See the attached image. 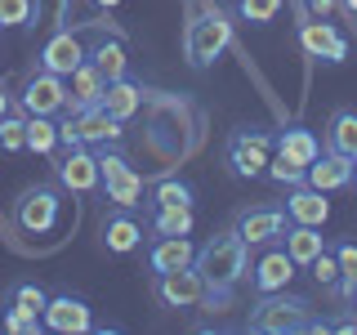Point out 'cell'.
<instances>
[{
  "label": "cell",
  "instance_id": "cell-1",
  "mask_svg": "<svg viewBox=\"0 0 357 335\" xmlns=\"http://www.w3.org/2000/svg\"><path fill=\"white\" fill-rule=\"evenodd\" d=\"M192 268L201 273V282H206V304L201 308L223 313V308H232V290L250 277V246H245L232 228H223L206 246H197Z\"/></svg>",
  "mask_w": 357,
  "mask_h": 335
},
{
  "label": "cell",
  "instance_id": "cell-2",
  "mask_svg": "<svg viewBox=\"0 0 357 335\" xmlns=\"http://www.w3.org/2000/svg\"><path fill=\"white\" fill-rule=\"evenodd\" d=\"M245 331H259V335L326 331V318L312 313L308 295H295V290H268V295H255L250 318H245Z\"/></svg>",
  "mask_w": 357,
  "mask_h": 335
},
{
  "label": "cell",
  "instance_id": "cell-3",
  "mask_svg": "<svg viewBox=\"0 0 357 335\" xmlns=\"http://www.w3.org/2000/svg\"><path fill=\"white\" fill-rule=\"evenodd\" d=\"M228 45H232V22H228V14H223L219 5H206V9H197V14L188 18V27H183V59H188L192 72L215 67L223 54H228Z\"/></svg>",
  "mask_w": 357,
  "mask_h": 335
},
{
  "label": "cell",
  "instance_id": "cell-4",
  "mask_svg": "<svg viewBox=\"0 0 357 335\" xmlns=\"http://www.w3.org/2000/svg\"><path fill=\"white\" fill-rule=\"evenodd\" d=\"M63 215V188L59 184H27L14 197V228L27 237H45Z\"/></svg>",
  "mask_w": 357,
  "mask_h": 335
},
{
  "label": "cell",
  "instance_id": "cell-5",
  "mask_svg": "<svg viewBox=\"0 0 357 335\" xmlns=\"http://www.w3.org/2000/svg\"><path fill=\"white\" fill-rule=\"evenodd\" d=\"M273 156V134L268 130H232L223 143V165L232 179H259Z\"/></svg>",
  "mask_w": 357,
  "mask_h": 335
},
{
  "label": "cell",
  "instance_id": "cell-6",
  "mask_svg": "<svg viewBox=\"0 0 357 335\" xmlns=\"http://www.w3.org/2000/svg\"><path fill=\"white\" fill-rule=\"evenodd\" d=\"M54 184L72 197H89L103 188V174H98V156L89 143H76V148H63L54 156Z\"/></svg>",
  "mask_w": 357,
  "mask_h": 335
},
{
  "label": "cell",
  "instance_id": "cell-7",
  "mask_svg": "<svg viewBox=\"0 0 357 335\" xmlns=\"http://www.w3.org/2000/svg\"><path fill=\"white\" fill-rule=\"evenodd\" d=\"M286 206H241L232 215V232L250 246V251H264V246H277L286 232Z\"/></svg>",
  "mask_w": 357,
  "mask_h": 335
},
{
  "label": "cell",
  "instance_id": "cell-8",
  "mask_svg": "<svg viewBox=\"0 0 357 335\" xmlns=\"http://www.w3.org/2000/svg\"><path fill=\"white\" fill-rule=\"evenodd\" d=\"M152 295L161 308H201L206 304V282H201V273L192 264L188 268H174V273H152Z\"/></svg>",
  "mask_w": 357,
  "mask_h": 335
},
{
  "label": "cell",
  "instance_id": "cell-9",
  "mask_svg": "<svg viewBox=\"0 0 357 335\" xmlns=\"http://www.w3.org/2000/svg\"><path fill=\"white\" fill-rule=\"evenodd\" d=\"M67 107V81L54 72H45V67H36V72L22 81V94H18V112H27V117H63Z\"/></svg>",
  "mask_w": 357,
  "mask_h": 335
},
{
  "label": "cell",
  "instance_id": "cell-10",
  "mask_svg": "<svg viewBox=\"0 0 357 335\" xmlns=\"http://www.w3.org/2000/svg\"><path fill=\"white\" fill-rule=\"evenodd\" d=\"M40 322H45V331H59V335H85V331H94V308L81 295L63 290V295H50Z\"/></svg>",
  "mask_w": 357,
  "mask_h": 335
},
{
  "label": "cell",
  "instance_id": "cell-11",
  "mask_svg": "<svg viewBox=\"0 0 357 335\" xmlns=\"http://www.w3.org/2000/svg\"><path fill=\"white\" fill-rule=\"evenodd\" d=\"M85 59H89V45L81 40V31H72V27H59L50 40L40 45V67H45V72H54V76H63V81Z\"/></svg>",
  "mask_w": 357,
  "mask_h": 335
},
{
  "label": "cell",
  "instance_id": "cell-12",
  "mask_svg": "<svg viewBox=\"0 0 357 335\" xmlns=\"http://www.w3.org/2000/svg\"><path fill=\"white\" fill-rule=\"evenodd\" d=\"M299 50H304L308 59H317V63H344V59H349V40L335 31L331 18L299 22Z\"/></svg>",
  "mask_w": 357,
  "mask_h": 335
},
{
  "label": "cell",
  "instance_id": "cell-13",
  "mask_svg": "<svg viewBox=\"0 0 357 335\" xmlns=\"http://www.w3.org/2000/svg\"><path fill=\"white\" fill-rule=\"evenodd\" d=\"M295 260L286 255V246L277 241V246H264L259 251V260L250 264V290L255 295H268V290H286L290 286V277H295Z\"/></svg>",
  "mask_w": 357,
  "mask_h": 335
},
{
  "label": "cell",
  "instance_id": "cell-14",
  "mask_svg": "<svg viewBox=\"0 0 357 335\" xmlns=\"http://www.w3.org/2000/svg\"><path fill=\"white\" fill-rule=\"evenodd\" d=\"M63 117L76 126V139L89 143V148H103V143H121V139H126V121L107 117L103 103L81 107V112H63Z\"/></svg>",
  "mask_w": 357,
  "mask_h": 335
},
{
  "label": "cell",
  "instance_id": "cell-15",
  "mask_svg": "<svg viewBox=\"0 0 357 335\" xmlns=\"http://www.w3.org/2000/svg\"><path fill=\"white\" fill-rule=\"evenodd\" d=\"M98 232H103V251H107V255H134V251L143 246V223L134 219L126 206L112 210Z\"/></svg>",
  "mask_w": 357,
  "mask_h": 335
},
{
  "label": "cell",
  "instance_id": "cell-16",
  "mask_svg": "<svg viewBox=\"0 0 357 335\" xmlns=\"http://www.w3.org/2000/svg\"><path fill=\"white\" fill-rule=\"evenodd\" d=\"M286 219L290 223H312V228H321V223L331 219V201H326V193H317L312 184H295L286 193Z\"/></svg>",
  "mask_w": 357,
  "mask_h": 335
},
{
  "label": "cell",
  "instance_id": "cell-17",
  "mask_svg": "<svg viewBox=\"0 0 357 335\" xmlns=\"http://www.w3.org/2000/svg\"><path fill=\"white\" fill-rule=\"evenodd\" d=\"M103 94H107V76L98 72L94 63H81L72 76H67V107L63 112H81V107H94V103H103Z\"/></svg>",
  "mask_w": 357,
  "mask_h": 335
},
{
  "label": "cell",
  "instance_id": "cell-18",
  "mask_svg": "<svg viewBox=\"0 0 357 335\" xmlns=\"http://www.w3.org/2000/svg\"><path fill=\"white\" fill-rule=\"evenodd\" d=\"M308 184L317 188V193H344V188H353V156H340V152H321L317 161L308 165Z\"/></svg>",
  "mask_w": 357,
  "mask_h": 335
},
{
  "label": "cell",
  "instance_id": "cell-19",
  "mask_svg": "<svg viewBox=\"0 0 357 335\" xmlns=\"http://www.w3.org/2000/svg\"><path fill=\"white\" fill-rule=\"evenodd\" d=\"M98 31V40L89 45V63L98 67V72L107 76V81H121V76H130V59H126V36H103L107 27H94Z\"/></svg>",
  "mask_w": 357,
  "mask_h": 335
},
{
  "label": "cell",
  "instance_id": "cell-20",
  "mask_svg": "<svg viewBox=\"0 0 357 335\" xmlns=\"http://www.w3.org/2000/svg\"><path fill=\"white\" fill-rule=\"evenodd\" d=\"M197 260V246L188 237H156L148 246V273H174Z\"/></svg>",
  "mask_w": 357,
  "mask_h": 335
},
{
  "label": "cell",
  "instance_id": "cell-21",
  "mask_svg": "<svg viewBox=\"0 0 357 335\" xmlns=\"http://www.w3.org/2000/svg\"><path fill=\"white\" fill-rule=\"evenodd\" d=\"M282 246H286V255H290L299 268H308L321 251H326V237H321V228H312V223H286Z\"/></svg>",
  "mask_w": 357,
  "mask_h": 335
},
{
  "label": "cell",
  "instance_id": "cell-22",
  "mask_svg": "<svg viewBox=\"0 0 357 335\" xmlns=\"http://www.w3.org/2000/svg\"><path fill=\"white\" fill-rule=\"evenodd\" d=\"M148 228L152 237H192L197 215L192 206H148Z\"/></svg>",
  "mask_w": 357,
  "mask_h": 335
},
{
  "label": "cell",
  "instance_id": "cell-23",
  "mask_svg": "<svg viewBox=\"0 0 357 335\" xmlns=\"http://www.w3.org/2000/svg\"><path fill=\"white\" fill-rule=\"evenodd\" d=\"M273 152H286V156H295L299 165H312L321 156V143H317V134L304 130V126H286V130L273 134Z\"/></svg>",
  "mask_w": 357,
  "mask_h": 335
},
{
  "label": "cell",
  "instance_id": "cell-24",
  "mask_svg": "<svg viewBox=\"0 0 357 335\" xmlns=\"http://www.w3.org/2000/svg\"><path fill=\"white\" fill-rule=\"evenodd\" d=\"M326 152L353 156L357 161V112L353 107H335L326 121Z\"/></svg>",
  "mask_w": 357,
  "mask_h": 335
},
{
  "label": "cell",
  "instance_id": "cell-25",
  "mask_svg": "<svg viewBox=\"0 0 357 335\" xmlns=\"http://www.w3.org/2000/svg\"><path fill=\"white\" fill-rule=\"evenodd\" d=\"M103 193H107L112 206L134 210V206H143V193H148V184H143V174L134 170V165H126V170H116V174L103 179Z\"/></svg>",
  "mask_w": 357,
  "mask_h": 335
},
{
  "label": "cell",
  "instance_id": "cell-26",
  "mask_svg": "<svg viewBox=\"0 0 357 335\" xmlns=\"http://www.w3.org/2000/svg\"><path fill=\"white\" fill-rule=\"evenodd\" d=\"M148 206H192V184L178 174H161L148 184V193H143V210Z\"/></svg>",
  "mask_w": 357,
  "mask_h": 335
},
{
  "label": "cell",
  "instance_id": "cell-27",
  "mask_svg": "<svg viewBox=\"0 0 357 335\" xmlns=\"http://www.w3.org/2000/svg\"><path fill=\"white\" fill-rule=\"evenodd\" d=\"M103 107H107V117H116V121H130L134 112L143 107V85H134L130 76H121V81H107Z\"/></svg>",
  "mask_w": 357,
  "mask_h": 335
},
{
  "label": "cell",
  "instance_id": "cell-28",
  "mask_svg": "<svg viewBox=\"0 0 357 335\" xmlns=\"http://www.w3.org/2000/svg\"><path fill=\"white\" fill-rule=\"evenodd\" d=\"M59 148V117H27V152L54 156Z\"/></svg>",
  "mask_w": 357,
  "mask_h": 335
},
{
  "label": "cell",
  "instance_id": "cell-29",
  "mask_svg": "<svg viewBox=\"0 0 357 335\" xmlns=\"http://www.w3.org/2000/svg\"><path fill=\"white\" fill-rule=\"evenodd\" d=\"M45 304H50V295H45L36 282H14L5 290V308H18V313H27V318H40Z\"/></svg>",
  "mask_w": 357,
  "mask_h": 335
},
{
  "label": "cell",
  "instance_id": "cell-30",
  "mask_svg": "<svg viewBox=\"0 0 357 335\" xmlns=\"http://www.w3.org/2000/svg\"><path fill=\"white\" fill-rule=\"evenodd\" d=\"M335 260H340V290L335 295H344L353 304V295H357V241H335Z\"/></svg>",
  "mask_w": 357,
  "mask_h": 335
},
{
  "label": "cell",
  "instance_id": "cell-31",
  "mask_svg": "<svg viewBox=\"0 0 357 335\" xmlns=\"http://www.w3.org/2000/svg\"><path fill=\"white\" fill-rule=\"evenodd\" d=\"M273 184H282V188H295V184H308V165H299L295 156H286V152H273L268 156V170H264Z\"/></svg>",
  "mask_w": 357,
  "mask_h": 335
},
{
  "label": "cell",
  "instance_id": "cell-32",
  "mask_svg": "<svg viewBox=\"0 0 357 335\" xmlns=\"http://www.w3.org/2000/svg\"><path fill=\"white\" fill-rule=\"evenodd\" d=\"M232 14L245 27H268V22L282 14V0H232Z\"/></svg>",
  "mask_w": 357,
  "mask_h": 335
},
{
  "label": "cell",
  "instance_id": "cell-33",
  "mask_svg": "<svg viewBox=\"0 0 357 335\" xmlns=\"http://www.w3.org/2000/svg\"><path fill=\"white\" fill-rule=\"evenodd\" d=\"M0 148L5 152H27V112L0 117Z\"/></svg>",
  "mask_w": 357,
  "mask_h": 335
},
{
  "label": "cell",
  "instance_id": "cell-34",
  "mask_svg": "<svg viewBox=\"0 0 357 335\" xmlns=\"http://www.w3.org/2000/svg\"><path fill=\"white\" fill-rule=\"evenodd\" d=\"M36 0H0V27H31Z\"/></svg>",
  "mask_w": 357,
  "mask_h": 335
},
{
  "label": "cell",
  "instance_id": "cell-35",
  "mask_svg": "<svg viewBox=\"0 0 357 335\" xmlns=\"http://www.w3.org/2000/svg\"><path fill=\"white\" fill-rule=\"evenodd\" d=\"M308 268H312V277H317L326 290H340V260H335V246H326Z\"/></svg>",
  "mask_w": 357,
  "mask_h": 335
},
{
  "label": "cell",
  "instance_id": "cell-36",
  "mask_svg": "<svg viewBox=\"0 0 357 335\" xmlns=\"http://www.w3.org/2000/svg\"><path fill=\"white\" fill-rule=\"evenodd\" d=\"M0 327H5L9 335H36V331H45V322L27 318V313H18V308H5L0 313Z\"/></svg>",
  "mask_w": 357,
  "mask_h": 335
},
{
  "label": "cell",
  "instance_id": "cell-37",
  "mask_svg": "<svg viewBox=\"0 0 357 335\" xmlns=\"http://www.w3.org/2000/svg\"><path fill=\"white\" fill-rule=\"evenodd\" d=\"M326 331H357V308H353V313H335V318H326Z\"/></svg>",
  "mask_w": 357,
  "mask_h": 335
},
{
  "label": "cell",
  "instance_id": "cell-38",
  "mask_svg": "<svg viewBox=\"0 0 357 335\" xmlns=\"http://www.w3.org/2000/svg\"><path fill=\"white\" fill-rule=\"evenodd\" d=\"M335 5H340V0H308V9H312L317 18H331V14H335Z\"/></svg>",
  "mask_w": 357,
  "mask_h": 335
},
{
  "label": "cell",
  "instance_id": "cell-39",
  "mask_svg": "<svg viewBox=\"0 0 357 335\" xmlns=\"http://www.w3.org/2000/svg\"><path fill=\"white\" fill-rule=\"evenodd\" d=\"M9 112H14V94H9L5 81H0V117H9Z\"/></svg>",
  "mask_w": 357,
  "mask_h": 335
},
{
  "label": "cell",
  "instance_id": "cell-40",
  "mask_svg": "<svg viewBox=\"0 0 357 335\" xmlns=\"http://www.w3.org/2000/svg\"><path fill=\"white\" fill-rule=\"evenodd\" d=\"M89 5H98V9H116L121 0H89Z\"/></svg>",
  "mask_w": 357,
  "mask_h": 335
},
{
  "label": "cell",
  "instance_id": "cell-41",
  "mask_svg": "<svg viewBox=\"0 0 357 335\" xmlns=\"http://www.w3.org/2000/svg\"><path fill=\"white\" fill-rule=\"evenodd\" d=\"M340 5H344V9H349V14H357V0H340Z\"/></svg>",
  "mask_w": 357,
  "mask_h": 335
},
{
  "label": "cell",
  "instance_id": "cell-42",
  "mask_svg": "<svg viewBox=\"0 0 357 335\" xmlns=\"http://www.w3.org/2000/svg\"><path fill=\"white\" fill-rule=\"evenodd\" d=\"M353 188H357V161H353Z\"/></svg>",
  "mask_w": 357,
  "mask_h": 335
},
{
  "label": "cell",
  "instance_id": "cell-43",
  "mask_svg": "<svg viewBox=\"0 0 357 335\" xmlns=\"http://www.w3.org/2000/svg\"><path fill=\"white\" fill-rule=\"evenodd\" d=\"M353 308H357V295H353Z\"/></svg>",
  "mask_w": 357,
  "mask_h": 335
},
{
  "label": "cell",
  "instance_id": "cell-44",
  "mask_svg": "<svg viewBox=\"0 0 357 335\" xmlns=\"http://www.w3.org/2000/svg\"><path fill=\"white\" fill-rule=\"evenodd\" d=\"M0 50H5V45H0Z\"/></svg>",
  "mask_w": 357,
  "mask_h": 335
},
{
  "label": "cell",
  "instance_id": "cell-45",
  "mask_svg": "<svg viewBox=\"0 0 357 335\" xmlns=\"http://www.w3.org/2000/svg\"><path fill=\"white\" fill-rule=\"evenodd\" d=\"M0 152H5V148H0Z\"/></svg>",
  "mask_w": 357,
  "mask_h": 335
}]
</instances>
